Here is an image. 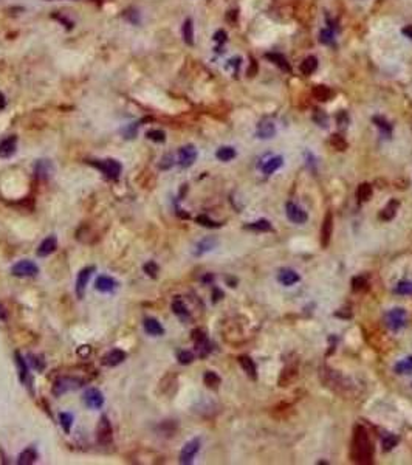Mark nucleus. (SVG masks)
Masks as SVG:
<instances>
[{"label": "nucleus", "mask_w": 412, "mask_h": 465, "mask_svg": "<svg viewBox=\"0 0 412 465\" xmlns=\"http://www.w3.org/2000/svg\"><path fill=\"white\" fill-rule=\"evenodd\" d=\"M17 151V137L11 135L0 141V158H10Z\"/></svg>", "instance_id": "obj_14"}, {"label": "nucleus", "mask_w": 412, "mask_h": 465, "mask_svg": "<svg viewBox=\"0 0 412 465\" xmlns=\"http://www.w3.org/2000/svg\"><path fill=\"white\" fill-rule=\"evenodd\" d=\"M48 166H50V163H47L45 160L37 161V165H36V174H37V177L48 178Z\"/></svg>", "instance_id": "obj_45"}, {"label": "nucleus", "mask_w": 412, "mask_h": 465, "mask_svg": "<svg viewBox=\"0 0 412 465\" xmlns=\"http://www.w3.org/2000/svg\"><path fill=\"white\" fill-rule=\"evenodd\" d=\"M237 360H239V365L242 366V369L245 371V374H246L250 378L256 380V378H257V368H256L254 361H253L248 355H240Z\"/></svg>", "instance_id": "obj_21"}, {"label": "nucleus", "mask_w": 412, "mask_h": 465, "mask_svg": "<svg viewBox=\"0 0 412 465\" xmlns=\"http://www.w3.org/2000/svg\"><path fill=\"white\" fill-rule=\"evenodd\" d=\"M116 287H118V282L113 278H110V276H98V279L95 282V289L98 292H102V293L113 292Z\"/></svg>", "instance_id": "obj_18"}, {"label": "nucleus", "mask_w": 412, "mask_h": 465, "mask_svg": "<svg viewBox=\"0 0 412 465\" xmlns=\"http://www.w3.org/2000/svg\"><path fill=\"white\" fill-rule=\"evenodd\" d=\"M198 450H200V439H192V440H189V442L183 447V450H181V453H180V463H184V465L192 463V460H194V457L197 456Z\"/></svg>", "instance_id": "obj_9"}, {"label": "nucleus", "mask_w": 412, "mask_h": 465, "mask_svg": "<svg viewBox=\"0 0 412 465\" xmlns=\"http://www.w3.org/2000/svg\"><path fill=\"white\" fill-rule=\"evenodd\" d=\"M5 106H7V99H5V95L0 92V110H4L5 109Z\"/></svg>", "instance_id": "obj_58"}, {"label": "nucleus", "mask_w": 412, "mask_h": 465, "mask_svg": "<svg viewBox=\"0 0 412 465\" xmlns=\"http://www.w3.org/2000/svg\"><path fill=\"white\" fill-rule=\"evenodd\" d=\"M28 358H30V363H31V366L36 369V371H39V372H42L44 371V368H45V361L40 358V357H37V355H28Z\"/></svg>", "instance_id": "obj_48"}, {"label": "nucleus", "mask_w": 412, "mask_h": 465, "mask_svg": "<svg viewBox=\"0 0 412 465\" xmlns=\"http://www.w3.org/2000/svg\"><path fill=\"white\" fill-rule=\"evenodd\" d=\"M312 93L318 101H328L333 96V90L330 87H325V86H315Z\"/></svg>", "instance_id": "obj_26"}, {"label": "nucleus", "mask_w": 412, "mask_h": 465, "mask_svg": "<svg viewBox=\"0 0 412 465\" xmlns=\"http://www.w3.org/2000/svg\"><path fill=\"white\" fill-rule=\"evenodd\" d=\"M404 324H406V312H404V309L395 307V309H392V310H389L386 313V326L390 330L397 332L401 327H404Z\"/></svg>", "instance_id": "obj_6"}, {"label": "nucleus", "mask_w": 412, "mask_h": 465, "mask_svg": "<svg viewBox=\"0 0 412 465\" xmlns=\"http://www.w3.org/2000/svg\"><path fill=\"white\" fill-rule=\"evenodd\" d=\"M216 245H217V239H214V237H204V239H201V240L195 245L194 254H195V256H201V254H204V253H208V251L214 250Z\"/></svg>", "instance_id": "obj_22"}, {"label": "nucleus", "mask_w": 412, "mask_h": 465, "mask_svg": "<svg viewBox=\"0 0 412 465\" xmlns=\"http://www.w3.org/2000/svg\"><path fill=\"white\" fill-rule=\"evenodd\" d=\"M222 296H223V293H222V292H220L219 289H214V293H213V301L216 302V301H219V299H220Z\"/></svg>", "instance_id": "obj_57"}, {"label": "nucleus", "mask_w": 412, "mask_h": 465, "mask_svg": "<svg viewBox=\"0 0 412 465\" xmlns=\"http://www.w3.org/2000/svg\"><path fill=\"white\" fill-rule=\"evenodd\" d=\"M403 33H404L409 39H412V27H406V28L403 30Z\"/></svg>", "instance_id": "obj_59"}, {"label": "nucleus", "mask_w": 412, "mask_h": 465, "mask_svg": "<svg viewBox=\"0 0 412 465\" xmlns=\"http://www.w3.org/2000/svg\"><path fill=\"white\" fill-rule=\"evenodd\" d=\"M0 319H4V321L7 319V312L4 310V307H2V306H0Z\"/></svg>", "instance_id": "obj_61"}, {"label": "nucleus", "mask_w": 412, "mask_h": 465, "mask_svg": "<svg viewBox=\"0 0 412 465\" xmlns=\"http://www.w3.org/2000/svg\"><path fill=\"white\" fill-rule=\"evenodd\" d=\"M296 375H298V372H296V369H293V368H287V369H284L282 371V375H281V378H279V386H289L295 378H296Z\"/></svg>", "instance_id": "obj_37"}, {"label": "nucleus", "mask_w": 412, "mask_h": 465, "mask_svg": "<svg viewBox=\"0 0 412 465\" xmlns=\"http://www.w3.org/2000/svg\"><path fill=\"white\" fill-rule=\"evenodd\" d=\"M172 165H174V157L171 154H168V155L163 157V160L160 163V169H169Z\"/></svg>", "instance_id": "obj_52"}, {"label": "nucleus", "mask_w": 412, "mask_h": 465, "mask_svg": "<svg viewBox=\"0 0 412 465\" xmlns=\"http://www.w3.org/2000/svg\"><path fill=\"white\" fill-rule=\"evenodd\" d=\"M397 295H412V282L410 281H400L397 286H395V290H394Z\"/></svg>", "instance_id": "obj_43"}, {"label": "nucleus", "mask_w": 412, "mask_h": 465, "mask_svg": "<svg viewBox=\"0 0 412 465\" xmlns=\"http://www.w3.org/2000/svg\"><path fill=\"white\" fill-rule=\"evenodd\" d=\"M282 165H284V158H282L281 155H278V157H271L268 161L263 163L262 172L266 174V175H270V174H273L274 171H278Z\"/></svg>", "instance_id": "obj_24"}, {"label": "nucleus", "mask_w": 412, "mask_h": 465, "mask_svg": "<svg viewBox=\"0 0 412 465\" xmlns=\"http://www.w3.org/2000/svg\"><path fill=\"white\" fill-rule=\"evenodd\" d=\"M84 403L90 410H99L104 405V395L99 389L90 388L84 392Z\"/></svg>", "instance_id": "obj_8"}, {"label": "nucleus", "mask_w": 412, "mask_h": 465, "mask_svg": "<svg viewBox=\"0 0 412 465\" xmlns=\"http://www.w3.org/2000/svg\"><path fill=\"white\" fill-rule=\"evenodd\" d=\"M278 279L285 287H290V286H293V284H296V282L301 281L299 275L295 270H290V269H282L279 272V275H278Z\"/></svg>", "instance_id": "obj_20"}, {"label": "nucleus", "mask_w": 412, "mask_h": 465, "mask_svg": "<svg viewBox=\"0 0 412 465\" xmlns=\"http://www.w3.org/2000/svg\"><path fill=\"white\" fill-rule=\"evenodd\" d=\"M59 422H60V427L64 428V431L68 434L72 430V425H73V416L70 413H60L59 414Z\"/></svg>", "instance_id": "obj_40"}, {"label": "nucleus", "mask_w": 412, "mask_h": 465, "mask_svg": "<svg viewBox=\"0 0 412 465\" xmlns=\"http://www.w3.org/2000/svg\"><path fill=\"white\" fill-rule=\"evenodd\" d=\"M332 233H333V216L332 213L328 211L324 217V222H322V228H321V247L325 248L328 247L330 244V239H332Z\"/></svg>", "instance_id": "obj_13"}, {"label": "nucleus", "mask_w": 412, "mask_h": 465, "mask_svg": "<svg viewBox=\"0 0 412 465\" xmlns=\"http://www.w3.org/2000/svg\"><path fill=\"white\" fill-rule=\"evenodd\" d=\"M216 157H217L220 161H231V160L236 157V149L231 148V146H223V148L217 149Z\"/></svg>", "instance_id": "obj_34"}, {"label": "nucleus", "mask_w": 412, "mask_h": 465, "mask_svg": "<svg viewBox=\"0 0 412 465\" xmlns=\"http://www.w3.org/2000/svg\"><path fill=\"white\" fill-rule=\"evenodd\" d=\"M14 357H16V365H17V369H19L20 381H22V383H27V381H28V377H30V375H28V365L25 363L24 357H22L19 352H16Z\"/></svg>", "instance_id": "obj_28"}, {"label": "nucleus", "mask_w": 412, "mask_h": 465, "mask_svg": "<svg viewBox=\"0 0 412 465\" xmlns=\"http://www.w3.org/2000/svg\"><path fill=\"white\" fill-rule=\"evenodd\" d=\"M398 207H400V202H398V200H390V202L387 204V207L381 211L380 219H381V220H392V219L395 217V214H397Z\"/></svg>", "instance_id": "obj_27"}, {"label": "nucleus", "mask_w": 412, "mask_h": 465, "mask_svg": "<svg viewBox=\"0 0 412 465\" xmlns=\"http://www.w3.org/2000/svg\"><path fill=\"white\" fill-rule=\"evenodd\" d=\"M92 166H95L96 169H99L107 178L110 180H116L121 174V165L119 161L113 160V158H107V160H92L89 161Z\"/></svg>", "instance_id": "obj_3"}, {"label": "nucleus", "mask_w": 412, "mask_h": 465, "mask_svg": "<svg viewBox=\"0 0 412 465\" xmlns=\"http://www.w3.org/2000/svg\"><path fill=\"white\" fill-rule=\"evenodd\" d=\"M37 460V451L34 447H28L25 448L20 454H19V459H17V463L19 465H30V463H34Z\"/></svg>", "instance_id": "obj_23"}, {"label": "nucleus", "mask_w": 412, "mask_h": 465, "mask_svg": "<svg viewBox=\"0 0 412 465\" xmlns=\"http://www.w3.org/2000/svg\"><path fill=\"white\" fill-rule=\"evenodd\" d=\"M265 57L270 59L273 64H276L278 67H281L284 72H290V64L287 62V59L282 54H279V53H268Z\"/></svg>", "instance_id": "obj_29"}, {"label": "nucleus", "mask_w": 412, "mask_h": 465, "mask_svg": "<svg viewBox=\"0 0 412 465\" xmlns=\"http://www.w3.org/2000/svg\"><path fill=\"white\" fill-rule=\"evenodd\" d=\"M285 214H287L289 220H292L293 224H298V225L305 224L307 219H308L307 213L301 207H298L296 204H293V202H287L285 204Z\"/></svg>", "instance_id": "obj_10"}, {"label": "nucleus", "mask_w": 412, "mask_h": 465, "mask_svg": "<svg viewBox=\"0 0 412 465\" xmlns=\"http://www.w3.org/2000/svg\"><path fill=\"white\" fill-rule=\"evenodd\" d=\"M11 273L16 278H33L39 273V267L34 262H31L28 259H24V260H19L17 264L13 265Z\"/></svg>", "instance_id": "obj_4"}, {"label": "nucleus", "mask_w": 412, "mask_h": 465, "mask_svg": "<svg viewBox=\"0 0 412 465\" xmlns=\"http://www.w3.org/2000/svg\"><path fill=\"white\" fill-rule=\"evenodd\" d=\"M57 248V239L56 236H48L42 240V244L37 248V256L39 257H47L48 254L54 253Z\"/></svg>", "instance_id": "obj_17"}, {"label": "nucleus", "mask_w": 412, "mask_h": 465, "mask_svg": "<svg viewBox=\"0 0 412 465\" xmlns=\"http://www.w3.org/2000/svg\"><path fill=\"white\" fill-rule=\"evenodd\" d=\"M183 39L188 45H192L194 44V25H192V21L191 19H186L184 24H183Z\"/></svg>", "instance_id": "obj_36"}, {"label": "nucleus", "mask_w": 412, "mask_h": 465, "mask_svg": "<svg viewBox=\"0 0 412 465\" xmlns=\"http://www.w3.org/2000/svg\"><path fill=\"white\" fill-rule=\"evenodd\" d=\"M322 44H325V45H330V44H333V41H335V37H333V31L332 30H324V31H321V39H319Z\"/></svg>", "instance_id": "obj_51"}, {"label": "nucleus", "mask_w": 412, "mask_h": 465, "mask_svg": "<svg viewBox=\"0 0 412 465\" xmlns=\"http://www.w3.org/2000/svg\"><path fill=\"white\" fill-rule=\"evenodd\" d=\"M330 145H332V148H335L336 151H346L347 149V141L342 138L341 135H338V134H333L332 137H330Z\"/></svg>", "instance_id": "obj_41"}, {"label": "nucleus", "mask_w": 412, "mask_h": 465, "mask_svg": "<svg viewBox=\"0 0 412 465\" xmlns=\"http://www.w3.org/2000/svg\"><path fill=\"white\" fill-rule=\"evenodd\" d=\"M394 371H395L397 374H403V375L412 374V357H407V358L398 361V363L394 366Z\"/></svg>", "instance_id": "obj_35"}, {"label": "nucleus", "mask_w": 412, "mask_h": 465, "mask_svg": "<svg viewBox=\"0 0 412 465\" xmlns=\"http://www.w3.org/2000/svg\"><path fill=\"white\" fill-rule=\"evenodd\" d=\"M124 360H126V352H124V351H121V349H112L110 352H107V354L102 357L101 363H102L104 366L115 368V366L121 365Z\"/></svg>", "instance_id": "obj_15"}, {"label": "nucleus", "mask_w": 412, "mask_h": 465, "mask_svg": "<svg viewBox=\"0 0 412 465\" xmlns=\"http://www.w3.org/2000/svg\"><path fill=\"white\" fill-rule=\"evenodd\" d=\"M305 157H307V165L310 166V169H315V157L310 152H305Z\"/></svg>", "instance_id": "obj_56"}, {"label": "nucleus", "mask_w": 412, "mask_h": 465, "mask_svg": "<svg viewBox=\"0 0 412 465\" xmlns=\"http://www.w3.org/2000/svg\"><path fill=\"white\" fill-rule=\"evenodd\" d=\"M318 69V59L315 57V56H308V57H305L302 62H301V67H299V70H301V73L302 75H305V76H310L315 70Z\"/></svg>", "instance_id": "obj_25"}, {"label": "nucleus", "mask_w": 412, "mask_h": 465, "mask_svg": "<svg viewBox=\"0 0 412 465\" xmlns=\"http://www.w3.org/2000/svg\"><path fill=\"white\" fill-rule=\"evenodd\" d=\"M398 440H400L398 436H395V434H387V436L383 439V450H384V451L392 450L394 447H397Z\"/></svg>", "instance_id": "obj_44"}, {"label": "nucleus", "mask_w": 412, "mask_h": 465, "mask_svg": "<svg viewBox=\"0 0 412 465\" xmlns=\"http://www.w3.org/2000/svg\"><path fill=\"white\" fill-rule=\"evenodd\" d=\"M372 192H374L372 185H369V183H361V185L358 186V189H357V197H358V200H360V202H367V200H370Z\"/></svg>", "instance_id": "obj_31"}, {"label": "nucleus", "mask_w": 412, "mask_h": 465, "mask_svg": "<svg viewBox=\"0 0 412 465\" xmlns=\"http://www.w3.org/2000/svg\"><path fill=\"white\" fill-rule=\"evenodd\" d=\"M195 222L201 227H206V228H220L222 224L220 222H214L213 219H210L206 214H200L195 217Z\"/></svg>", "instance_id": "obj_39"}, {"label": "nucleus", "mask_w": 412, "mask_h": 465, "mask_svg": "<svg viewBox=\"0 0 412 465\" xmlns=\"http://www.w3.org/2000/svg\"><path fill=\"white\" fill-rule=\"evenodd\" d=\"M112 439H113L112 423L107 416H101L98 427H96V440L101 445H109V443H112Z\"/></svg>", "instance_id": "obj_5"}, {"label": "nucleus", "mask_w": 412, "mask_h": 465, "mask_svg": "<svg viewBox=\"0 0 412 465\" xmlns=\"http://www.w3.org/2000/svg\"><path fill=\"white\" fill-rule=\"evenodd\" d=\"M313 121L321 127H327V115L322 110H316L313 113Z\"/></svg>", "instance_id": "obj_50"}, {"label": "nucleus", "mask_w": 412, "mask_h": 465, "mask_svg": "<svg viewBox=\"0 0 412 465\" xmlns=\"http://www.w3.org/2000/svg\"><path fill=\"white\" fill-rule=\"evenodd\" d=\"M336 121L341 127H346L349 124V118H347V113L346 112H341L338 116H336Z\"/></svg>", "instance_id": "obj_53"}, {"label": "nucleus", "mask_w": 412, "mask_h": 465, "mask_svg": "<svg viewBox=\"0 0 412 465\" xmlns=\"http://www.w3.org/2000/svg\"><path fill=\"white\" fill-rule=\"evenodd\" d=\"M211 281H214V276H213V275H206V276L203 278V282H211Z\"/></svg>", "instance_id": "obj_62"}, {"label": "nucleus", "mask_w": 412, "mask_h": 465, "mask_svg": "<svg viewBox=\"0 0 412 465\" xmlns=\"http://www.w3.org/2000/svg\"><path fill=\"white\" fill-rule=\"evenodd\" d=\"M203 380H204V385L208 386V388H211V389H217L219 388V385H220V377L216 374V372H213V371H208L204 374V377H203Z\"/></svg>", "instance_id": "obj_38"}, {"label": "nucleus", "mask_w": 412, "mask_h": 465, "mask_svg": "<svg viewBox=\"0 0 412 465\" xmlns=\"http://www.w3.org/2000/svg\"><path fill=\"white\" fill-rule=\"evenodd\" d=\"M143 326H145V330L148 332L149 335H152V337H161V335H164V327L155 318H146L145 322H143Z\"/></svg>", "instance_id": "obj_19"}, {"label": "nucleus", "mask_w": 412, "mask_h": 465, "mask_svg": "<svg viewBox=\"0 0 412 465\" xmlns=\"http://www.w3.org/2000/svg\"><path fill=\"white\" fill-rule=\"evenodd\" d=\"M372 121H374V124L381 130V134H383L384 137H390V134H392V126H390L383 116H374Z\"/></svg>", "instance_id": "obj_33"}, {"label": "nucleus", "mask_w": 412, "mask_h": 465, "mask_svg": "<svg viewBox=\"0 0 412 465\" xmlns=\"http://www.w3.org/2000/svg\"><path fill=\"white\" fill-rule=\"evenodd\" d=\"M177 360L180 365H191L194 361V354L189 351H180L177 355Z\"/></svg>", "instance_id": "obj_46"}, {"label": "nucleus", "mask_w": 412, "mask_h": 465, "mask_svg": "<svg viewBox=\"0 0 412 465\" xmlns=\"http://www.w3.org/2000/svg\"><path fill=\"white\" fill-rule=\"evenodd\" d=\"M245 230H253V231H259V233L271 231V224H270V220H266V219H260V220H256V222H253V224H246V225H245Z\"/></svg>", "instance_id": "obj_32"}, {"label": "nucleus", "mask_w": 412, "mask_h": 465, "mask_svg": "<svg viewBox=\"0 0 412 465\" xmlns=\"http://www.w3.org/2000/svg\"><path fill=\"white\" fill-rule=\"evenodd\" d=\"M192 340L195 343V351H197V354H198L200 358H204L206 355L211 352V345H210L208 338H206L204 332L201 329H195L192 332Z\"/></svg>", "instance_id": "obj_7"}, {"label": "nucleus", "mask_w": 412, "mask_h": 465, "mask_svg": "<svg viewBox=\"0 0 412 465\" xmlns=\"http://www.w3.org/2000/svg\"><path fill=\"white\" fill-rule=\"evenodd\" d=\"M197 160V149L192 145H186L178 151V165L181 168H189Z\"/></svg>", "instance_id": "obj_11"}, {"label": "nucleus", "mask_w": 412, "mask_h": 465, "mask_svg": "<svg viewBox=\"0 0 412 465\" xmlns=\"http://www.w3.org/2000/svg\"><path fill=\"white\" fill-rule=\"evenodd\" d=\"M351 457L357 463H372L374 462V447H372L367 431L361 425H357L354 430Z\"/></svg>", "instance_id": "obj_1"}, {"label": "nucleus", "mask_w": 412, "mask_h": 465, "mask_svg": "<svg viewBox=\"0 0 412 465\" xmlns=\"http://www.w3.org/2000/svg\"><path fill=\"white\" fill-rule=\"evenodd\" d=\"M145 272H146V275H149L151 278H157V273H158V265L154 262V260H151V262H148V264H145Z\"/></svg>", "instance_id": "obj_49"}, {"label": "nucleus", "mask_w": 412, "mask_h": 465, "mask_svg": "<svg viewBox=\"0 0 412 465\" xmlns=\"http://www.w3.org/2000/svg\"><path fill=\"white\" fill-rule=\"evenodd\" d=\"M352 289H354L355 292H361V290L367 289V281H366V278H363V276H355V278L352 279Z\"/></svg>", "instance_id": "obj_47"}, {"label": "nucleus", "mask_w": 412, "mask_h": 465, "mask_svg": "<svg viewBox=\"0 0 412 465\" xmlns=\"http://www.w3.org/2000/svg\"><path fill=\"white\" fill-rule=\"evenodd\" d=\"M90 352H92V349H90V346H81L79 349H78V354H79V357H89L90 355Z\"/></svg>", "instance_id": "obj_55"}, {"label": "nucleus", "mask_w": 412, "mask_h": 465, "mask_svg": "<svg viewBox=\"0 0 412 465\" xmlns=\"http://www.w3.org/2000/svg\"><path fill=\"white\" fill-rule=\"evenodd\" d=\"M172 312L181 319V321H188L189 319V310L186 309L184 302L181 299H175L172 302Z\"/></svg>", "instance_id": "obj_30"}, {"label": "nucleus", "mask_w": 412, "mask_h": 465, "mask_svg": "<svg viewBox=\"0 0 412 465\" xmlns=\"http://www.w3.org/2000/svg\"><path fill=\"white\" fill-rule=\"evenodd\" d=\"M93 272H95V267H93V265H90V267H86V269H83V270L78 273V278H76V295H78L79 299L84 296L86 287H87L89 279H90V276H92Z\"/></svg>", "instance_id": "obj_12"}, {"label": "nucleus", "mask_w": 412, "mask_h": 465, "mask_svg": "<svg viewBox=\"0 0 412 465\" xmlns=\"http://www.w3.org/2000/svg\"><path fill=\"white\" fill-rule=\"evenodd\" d=\"M83 383L84 381L78 377H59L53 385V395L60 397L65 392L76 391L83 386Z\"/></svg>", "instance_id": "obj_2"}, {"label": "nucleus", "mask_w": 412, "mask_h": 465, "mask_svg": "<svg viewBox=\"0 0 412 465\" xmlns=\"http://www.w3.org/2000/svg\"><path fill=\"white\" fill-rule=\"evenodd\" d=\"M146 137L149 140L155 141V143H163L166 140V134H164L163 130H160V129H151V130H148L146 132Z\"/></svg>", "instance_id": "obj_42"}, {"label": "nucleus", "mask_w": 412, "mask_h": 465, "mask_svg": "<svg viewBox=\"0 0 412 465\" xmlns=\"http://www.w3.org/2000/svg\"><path fill=\"white\" fill-rule=\"evenodd\" d=\"M335 316H339V318H352V312H351L349 309H342V310L335 312Z\"/></svg>", "instance_id": "obj_54"}, {"label": "nucleus", "mask_w": 412, "mask_h": 465, "mask_svg": "<svg viewBox=\"0 0 412 465\" xmlns=\"http://www.w3.org/2000/svg\"><path fill=\"white\" fill-rule=\"evenodd\" d=\"M274 134H276V126H274L271 121L265 119V121H260L257 124V130H256L257 138H260V140H270V138L274 137Z\"/></svg>", "instance_id": "obj_16"}, {"label": "nucleus", "mask_w": 412, "mask_h": 465, "mask_svg": "<svg viewBox=\"0 0 412 465\" xmlns=\"http://www.w3.org/2000/svg\"><path fill=\"white\" fill-rule=\"evenodd\" d=\"M225 36H226V34H225L223 31H219V33L216 34V41H219V42H220V41H225Z\"/></svg>", "instance_id": "obj_60"}]
</instances>
